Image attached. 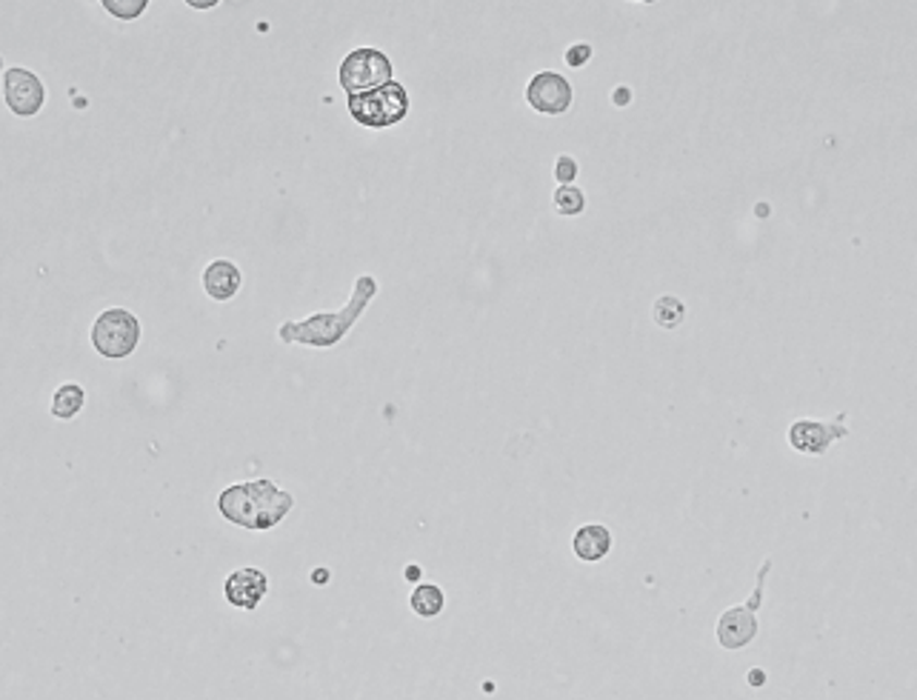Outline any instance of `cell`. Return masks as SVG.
<instances>
[{
    "label": "cell",
    "instance_id": "1",
    "mask_svg": "<svg viewBox=\"0 0 917 700\" xmlns=\"http://www.w3.org/2000/svg\"><path fill=\"white\" fill-rule=\"evenodd\" d=\"M378 295V281L371 274H360L355 281V292H352L350 304L338 309V312H318L306 320H289L278 329V337L283 343H304V346H318L327 349L346 337L357 318L366 312L371 297Z\"/></svg>",
    "mask_w": 917,
    "mask_h": 700
},
{
    "label": "cell",
    "instance_id": "2",
    "mask_svg": "<svg viewBox=\"0 0 917 700\" xmlns=\"http://www.w3.org/2000/svg\"><path fill=\"white\" fill-rule=\"evenodd\" d=\"M223 518L232 524L243 526V529H272L286 518L295 498L278 489L269 478L246 480L237 487H229L218 501Z\"/></svg>",
    "mask_w": 917,
    "mask_h": 700
},
{
    "label": "cell",
    "instance_id": "3",
    "mask_svg": "<svg viewBox=\"0 0 917 700\" xmlns=\"http://www.w3.org/2000/svg\"><path fill=\"white\" fill-rule=\"evenodd\" d=\"M346 109H350L352 121L360 123L364 130H389L409 114V91L403 84L392 81V84L364 91V95H346Z\"/></svg>",
    "mask_w": 917,
    "mask_h": 700
},
{
    "label": "cell",
    "instance_id": "4",
    "mask_svg": "<svg viewBox=\"0 0 917 700\" xmlns=\"http://www.w3.org/2000/svg\"><path fill=\"white\" fill-rule=\"evenodd\" d=\"M338 81H341V89L346 95H364V91L380 89V86L394 81L392 61H389L387 52L364 46V49H355L343 58Z\"/></svg>",
    "mask_w": 917,
    "mask_h": 700
},
{
    "label": "cell",
    "instance_id": "5",
    "mask_svg": "<svg viewBox=\"0 0 917 700\" xmlns=\"http://www.w3.org/2000/svg\"><path fill=\"white\" fill-rule=\"evenodd\" d=\"M91 343L103 358H130L140 343V320L126 309H107L91 327Z\"/></svg>",
    "mask_w": 917,
    "mask_h": 700
},
{
    "label": "cell",
    "instance_id": "6",
    "mask_svg": "<svg viewBox=\"0 0 917 700\" xmlns=\"http://www.w3.org/2000/svg\"><path fill=\"white\" fill-rule=\"evenodd\" d=\"M769 569H772V561H763V566H760L758 572V587L751 592L749 603L723 612L721 621H718V640H721L723 649H743L758 638V610L760 603H763V589L766 578H769Z\"/></svg>",
    "mask_w": 917,
    "mask_h": 700
},
{
    "label": "cell",
    "instance_id": "7",
    "mask_svg": "<svg viewBox=\"0 0 917 700\" xmlns=\"http://www.w3.org/2000/svg\"><path fill=\"white\" fill-rule=\"evenodd\" d=\"M572 84L558 72H538L526 86V103L540 114H563L572 107Z\"/></svg>",
    "mask_w": 917,
    "mask_h": 700
},
{
    "label": "cell",
    "instance_id": "8",
    "mask_svg": "<svg viewBox=\"0 0 917 700\" xmlns=\"http://www.w3.org/2000/svg\"><path fill=\"white\" fill-rule=\"evenodd\" d=\"M843 415H837L834 423H820V420H797L788 427V443L797 452L806 455H823L834 441H841L849 434V429L843 427Z\"/></svg>",
    "mask_w": 917,
    "mask_h": 700
},
{
    "label": "cell",
    "instance_id": "9",
    "mask_svg": "<svg viewBox=\"0 0 917 700\" xmlns=\"http://www.w3.org/2000/svg\"><path fill=\"white\" fill-rule=\"evenodd\" d=\"M3 95H7L9 109L21 118L38 114L46 100L44 84L26 69H9L3 75Z\"/></svg>",
    "mask_w": 917,
    "mask_h": 700
},
{
    "label": "cell",
    "instance_id": "10",
    "mask_svg": "<svg viewBox=\"0 0 917 700\" xmlns=\"http://www.w3.org/2000/svg\"><path fill=\"white\" fill-rule=\"evenodd\" d=\"M266 589H269L266 572L246 566V569H237L229 575L223 592H227V601L237 606V610H255L266 598Z\"/></svg>",
    "mask_w": 917,
    "mask_h": 700
},
{
    "label": "cell",
    "instance_id": "11",
    "mask_svg": "<svg viewBox=\"0 0 917 700\" xmlns=\"http://www.w3.org/2000/svg\"><path fill=\"white\" fill-rule=\"evenodd\" d=\"M612 549V532L603 524H584L577 526L575 538H572V552H575L584 564H598L609 555Z\"/></svg>",
    "mask_w": 917,
    "mask_h": 700
},
{
    "label": "cell",
    "instance_id": "12",
    "mask_svg": "<svg viewBox=\"0 0 917 700\" xmlns=\"http://www.w3.org/2000/svg\"><path fill=\"white\" fill-rule=\"evenodd\" d=\"M204 290L215 300H232L241 290V269L232 260H215L204 272Z\"/></svg>",
    "mask_w": 917,
    "mask_h": 700
},
{
    "label": "cell",
    "instance_id": "13",
    "mask_svg": "<svg viewBox=\"0 0 917 700\" xmlns=\"http://www.w3.org/2000/svg\"><path fill=\"white\" fill-rule=\"evenodd\" d=\"M409 606L417 617H438L447 606V598H443V589L432 587V584H420L415 587V592L409 594Z\"/></svg>",
    "mask_w": 917,
    "mask_h": 700
},
{
    "label": "cell",
    "instance_id": "14",
    "mask_svg": "<svg viewBox=\"0 0 917 700\" xmlns=\"http://www.w3.org/2000/svg\"><path fill=\"white\" fill-rule=\"evenodd\" d=\"M81 406H84V389L77 386V383H66V386L58 389V395H54L52 401V415L54 418H75L77 412H81Z\"/></svg>",
    "mask_w": 917,
    "mask_h": 700
},
{
    "label": "cell",
    "instance_id": "15",
    "mask_svg": "<svg viewBox=\"0 0 917 700\" xmlns=\"http://www.w3.org/2000/svg\"><path fill=\"white\" fill-rule=\"evenodd\" d=\"M552 206L554 212L563 214V218H575V214H580L586 209V198L575 183H566V186H558V189H554Z\"/></svg>",
    "mask_w": 917,
    "mask_h": 700
},
{
    "label": "cell",
    "instance_id": "16",
    "mask_svg": "<svg viewBox=\"0 0 917 700\" xmlns=\"http://www.w3.org/2000/svg\"><path fill=\"white\" fill-rule=\"evenodd\" d=\"M652 315L658 327L675 329V327H681L683 318H686V306H683L675 295H663L655 300Z\"/></svg>",
    "mask_w": 917,
    "mask_h": 700
},
{
    "label": "cell",
    "instance_id": "17",
    "mask_svg": "<svg viewBox=\"0 0 917 700\" xmlns=\"http://www.w3.org/2000/svg\"><path fill=\"white\" fill-rule=\"evenodd\" d=\"M100 3H103V9H107L112 17H118V21H135V17L144 15L146 7H149V0H100Z\"/></svg>",
    "mask_w": 917,
    "mask_h": 700
},
{
    "label": "cell",
    "instance_id": "18",
    "mask_svg": "<svg viewBox=\"0 0 917 700\" xmlns=\"http://www.w3.org/2000/svg\"><path fill=\"white\" fill-rule=\"evenodd\" d=\"M575 175H577V160L568 158V155H561L558 163H554V177L561 181V186H566V183L575 181Z\"/></svg>",
    "mask_w": 917,
    "mask_h": 700
},
{
    "label": "cell",
    "instance_id": "19",
    "mask_svg": "<svg viewBox=\"0 0 917 700\" xmlns=\"http://www.w3.org/2000/svg\"><path fill=\"white\" fill-rule=\"evenodd\" d=\"M589 58H591V46H586V44L572 46V49L566 52V63H568V66H575V69L586 66V61H589Z\"/></svg>",
    "mask_w": 917,
    "mask_h": 700
},
{
    "label": "cell",
    "instance_id": "20",
    "mask_svg": "<svg viewBox=\"0 0 917 700\" xmlns=\"http://www.w3.org/2000/svg\"><path fill=\"white\" fill-rule=\"evenodd\" d=\"M186 3H189L192 9H212V7H218L220 0H186Z\"/></svg>",
    "mask_w": 917,
    "mask_h": 700
},
{
    "label": "cell",
    "instance_id": "21",
    "mask_svg": "<svg viewBox=\"0 0 917 700\" xmlns=\"http://www.w3.org/2000/svg\"><path fill=\"white\" fill-rule=\"evenodd\" d=\"M637 3H655V0H637Z\"/></svg>",
    "mask_w": 917,
    "mask_h": 700
}]
</instances>
